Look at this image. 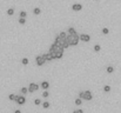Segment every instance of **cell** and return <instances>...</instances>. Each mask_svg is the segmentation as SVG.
<instances>
[{"mask_svg":"<svg viewBox=\"0 0 121 113\" xmlns=\"http://www.w3.org/2000/svg\"><path fill=\"white\" fill-rule=\"evenodd\" d=\"M48 52L52 54L53 59L55 60V59H61V58L64 57V52H65V50H64L60 45H58V44L53 43V44L49 46Z\"/></svg>","mask_w":121,"mask_h":113,"instance_id":"6da1fadb","label":"cell"},{"mask_svg":"<svg viewBox=\"0 0 121 113\" xmlns=\"http://www.w3.org/2000/svg\"><path fill=\"white\" fill-rule=\"evenodd\" d=\"M106 72H107L108 74H112V73L114 72V67H113V66H110V65H109V66H107V68H106Z\"/></svg>","mask_w":121,"mask_h":113,"instance_id":"4fadbf2b","label":"cell"},{"mask_svg":"<svg viewBox=\"0 0 121 113\" xmlns=\"http://www.w3.org/2000/svg\"><path fill=\"white\" fill-rule=\"evenodd\" d=\"M72 113H83V109H81V108H78V109H74Z\"/></svg>","mask_w":121,"mask_h":113,"instance_id":"484cf974","label":"cell"},{"mask_svg":"<svg viewBox=\"0 0 121 113\" xmlns=\"http://www.w3.org/2000/svg\"><path fill=\"white\" fill-rule=\"evenodd\" d=\"M74 104H75L76 106L82 105V99H81V98H76V99H75V101H74Z\"/></svg>","mask_w":121,"mask_h":113,"instance_id":"2e32d148","label":"cell"},{"mask_svg":"<svg viewBox=\"0 0 121 113\" xmlns=\"http://www.w3.org/2000/svg\"><path fill=\"white\" fill-rule=\"evenodd\" d=\"M67 33H68V34H75V33H76V30H75L74 27H68V28H67Z\"/></svg>","mask_w":121,"mask_h":113,"instance_id":"7c38bea8","label":"cell"},{"mask_svg":"<svg viewBox=\"0 0 121 113\" xmlns=\"http://www.w3.org/2000/svg\"><path fill=\"white\" fill-rule=\"evenodd\" d=\"M79 98H81L82 100H86V101H91L93 99V94L89 90H86V91L79 92Z\"/></svg>","mask_w":121,"mask_h":113,"instance_id":"3957f363","label":"cell"},{"mask_svg":"<svg viewBox=\"0 0 121 113\" xmlns=\"http://www.w3.org/2000/svg\"><path fill=\"white\" fill-rule=\"evenodd\" d=\"M15 98H17V94H13V93L8 94V99H10L11 101H15Z\"/></svg>","mask_w":121,"mask_h":113,"instance_id":"d6986e66","label":"cell"},{"mask_svg":"<svg viewBox=\"0 0 121 113\" xmlns=\"http://www.w3.org/2000/svg\"><path fill=\"white\" fill-rule=\"evenodd\" d=\"M93 50H94V52H100V51H101V46H100V45H94V46H93Z\"/></svg>","mask_w":121,"mask_h":113,"instance_id":"44dd1931","label":"cell"},{"mask_svg":"<svg viewBox=\"0 0 121 113\" xmlns=\"http://www.w3.org/2000/svg\"><path fill=\"white\" fill-rule=\"evenodd\" d=\"M82 10V5L81 4H73L72 5V11L74 12H80Z\"/></svg>","mask_w":121,"mask_h":113,"instance_id":"ba28073f","label":"cell"},{"mask_svg":"<svg viewBox=\"0 0 121 113\" xmlns=\"http://www.w3.org/2000/svg\"><path fill=\"white\" fill-rule=\"evenodd\" d=\"M20 93H21L23 95L27 94V93H28V88H27V87H21V88H20Z\"/></svg>","mask_w":121,"mask_h":113,"instance_id":"5bb4252c","label":"cell"},{"mask_svg":"<svg viewBox=\"0 0 121 113\" xmlns=\"http://www.w3.org/2000/svg\"><path fill=\"white\" fill-rule=\"evenodd\" d=\"M95 1H100V0H95Z\"/></svg>","mask_w":121,"mask_h":113,"instance_id":"f1b7e54d","label":"cell"},{"mask_svg":"<svg viewBox=\"0 0 121 113\" xmlns=\"http://www.w3.org/2000/svg\"><path fill=\"white\" fill-rule=\"evenodd\" d=\"M48 95H49L48 91H44V93H42V97H44V98H48Z\"/></svg>","mask_w":121,"mask_h":113,"instance_id":"4316f807","label":"cell"},{"mask_svg":"<svg viewBox=\"0 0 121 113\" xmlns=\"http://www.w3.org/2000/svg\"><path fill=\"white\" fill-rule=\"evenodd\" d=\"M42 102H41V100L39 99V98H37L35 100H34V105H37V106H39V105H41Z\"/></svg>","mask_w":121,"mask_h":113,"instance_id":"cb8c5ba5","label":"cell"},{"mask_svg":"<svg viewBox=\"0 0 121 113\" xmlns=\"http://www.w3.org/2000/svg\"><path fill=\"white\" fill-rule=\"evenodd\" d=\"M15 102L18 104V105H25L26 104V98H25V95H23V94H19V95H17V98H15Z\"/></svg>","mask_w":121,"mask_h":113,"instance_id":"8992f818","label":"cell"},{"mask_svg":"<svg viewBox=\"0 0 121 113\" xmlns=\"http://www.w3.org/2000/svg\"><path fill=\"white\" fill-rule=\"evenodd\" d=\"M79 37H80V41H83V43H89L91 41V35L89 34L82 33V34H79Z\"/></svg>","mask_w":121,"mask_h":113,"instance_id":"52a82bcc","label":"cell"},{"mask_svg":"<svg viewBox=\"0 0 121 113\" xmlns=\"http://www.w3.org/2000/svg\"><path fill=\"white\" fill-rule=\"evenodd\" d=\"M110 90H112V87H110L109 85H105V86H103V92L108 93V92H110Z\"/></svg>","mask_w":121,"mask_h":113,"instance_id":"ac0fdd59","label":"cell"},{"mask_svg":"<svg viewBox=\"0 0 121 113\" xmlns=\"http://www.w3.org/2000/svg\"><path fill=\"white\" fill-rule=\"evenodd\" d=\"M14 113H21V111H20V109H15Z\"/></svg>","mask_w":121,"mask_h":113,"instance_id":"83f0119b","label":"cell"},{"mask_svg":"<svg viewBox=\"0 0 121 113\" xmlns=\"http://www.w3.org/2000/svg\"><path fill=\"white\" fill-rule=\"evenodd\" d=\"M40 87H41L42 90H45V91H47V90L49 88V82L45 80V81H42V82L40 84Z\"/></svg>","mask_w":121,"mask_h":113,"instance_id":"9c48e42d","label":"cell"},{"mask_svg":"<svg viewBox=\"0 0 121 113\" xmlns=\"http://www.w3.org/2000/svg\"><path fill=\"white\" fill-rule=\"evenodd\" d=\"M39 87H40L39 84H37V82H31L27 88H28V92H30V93H34V92H37V91L39 90Z\"/></svg>","mask_w":121,"mask_h":113,"instance_id":"5b68a950","label":"cell"},{"mask_svg":"<svg viewBox=\"0 0 121 113\" xmlns=\"http://www.w3.org/2000/svg\"><path fill=\"white\" fill-rule=\"evenodd\" d=\"M28 62H30V61H28V59H27L26 57L21 59V64H23L24 66H27V65H28Z\"/></svg>","mask_w":121,"mask_h":113,"instance_id":"e0dca14e","label":"cell"},{"mask_svg":"<svg viewBox=\"0 0 121 113\" xmlns=\"http://www.w3.org/2000/svg\"><path fill=\"white\" fill-rule=\"evenodd\" d=\"M101 32H102V34H105V35H107V34L109 33V28H107V27H103V28L101 30Z\"/></svg>","mask_w":121,"mask_h":113,"instance_id":"603a6c76","label":"cell"},{"mask_svg":"<svg viewBox=\"0 0 121 113\" xmlns=\"http://www.w3.org/2000/svg\"><path fill=\"white\" fill-rule=\"evenodd\" d=\"M19 18H27V12L26 11H21L19 14Z\"/></svg>","mask_w":121,"mask_h":113,"instance_id":"ffe728a7","label":"cell"},{"mask_svg":"<svg viewBox=\"0 0 121 113\" xmlns=\"http://www.w3.org/2000/svg\"><path fill=\"white\" fill-rule=\"evenodd\" d=\"M14 12H15V11H14V8H8L6 13H7V16L12 17V16H14Z\"/></svg>","mask_w":121,"mask_h":113,"instance_id":"9a60e30c","label":"cell"},{"mask_svg":"<svg viewBox=\"0 0 121 113\" xmlns=\"http://www.w3.org/2000/svg\"><path fill=\"white\" fill-rule=\"evenodd\" d=\"M46 58H45V54H39L35 57V64L37 66H44L46 64Z\"/></svg>","mask_w":121,"mask_h":113,"instance_id":"277c9868","label":"cell"},{"mask_svg":"<svg viewBox=\"0 0 121 113\" xmlns=\"http://www.w3.org/2000/svg\"><path fill=\"white\" fill-rule=\"evenodd\" d=\"M66 40H67L69 46H78V44L80 41V37H79L78 33H75V34H68L67 33V39Z\"/></svg>","mask_w":121,"mask_h":113,"instance_id":"7a4b0ae2","label":"cell"},{"mask_svg":"<svg viewBox=\"0 0 121 113\" xmlns=\"http://www.w3.org/2000/svg\"><path fill=\"white\" fill-rule=\"evenodd\" d=\"M18 21H19L20 25H25V24H26V18H19Z\"/></svg>","mask_w":121,"mask_h":113,"instance_id":"7402d4cb","label":"cell"},{"mask_svg":"<svg viewBox=\"0 0 121 113\" xmlns=\"http://www.w3.org/2000/svg\"><path fill=\"white\" fill-rule=\"evenodd\" d=\"M41 105H42L44 108H48V107H49V102H48V101H44Z\"/></svg>","mask_w":121,"mask_h":113,"instance_id":"d4e9b609","label":"cell"},{"mask_svg":"<svg viewBox=\"0 0 121 113\" xmlns=\"http://www.w3.org/2000/svg\"><path fill=\"white\" fill-rule=\"evenodd\" d=\"M33 14H34V16L41 14V8H40V7H34V8H33Z\"/></svg>","mask_w":121,"mask_h":113,"instance_id":"8fae6325","label":"cell"},{"mask_svg":"<svg viewBox=\"0 0 121 113\" xmlns=\"http://www.w3.org/2000/svg\"><path fill=\"white\" fill-rule=\"evenodd\" d=\"M45 58H46V61H48V62H51V61H53V60H54V59H53V57H52V54H51L49 52L45 53Z\"/></svg>","mask_w":121,"mask_h":113,"instance_id":"30bf717a","label":"cell"}]
</instances>
